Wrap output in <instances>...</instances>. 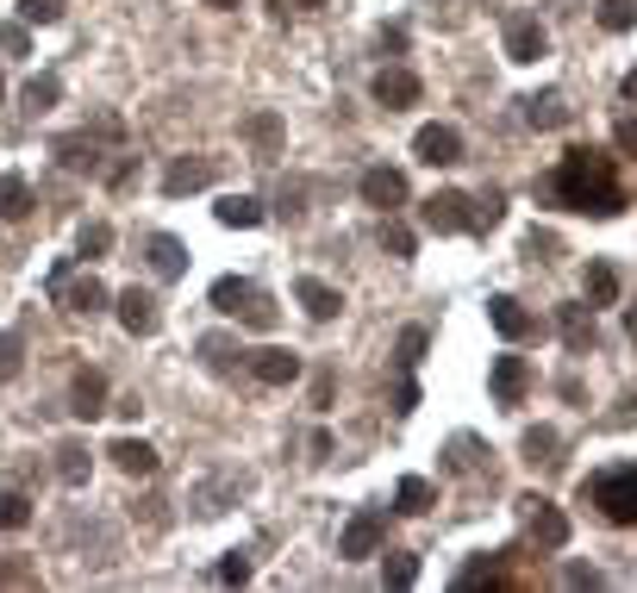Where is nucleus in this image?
Segmentation results:
<instances>
[{"instance_id": "5fc2aeb1", "label": "nucleus", "mask_w": 637, "mask_h": 593, "mask_svg": "<svg viewBox=\"0 0 637 593\" xmlns=\"http://www.w3.org/2000/svg\"><path fill=\"white\" fill-rule=\"evenodd\" d=\"M625 338L637 344V306H625Z\"/></svg>"}, {"instance_id": "603ef678", "label": "nucleus", "mask_w": 637, "mask_h": 593, "mask_svg": "<svg viewBox=\"0 0 637 593\" xmlns=\"http://www.w3.org/2000/svg\"><path fill=\"white\" fill-rule=\"evenodd\" d=\"M332 388H337L332 369H319V375H313V406H332Z\"/></svg>"}, {"instance_id": "bf43d9fd", "label": "nucleus", "mask_w": 637, "mask_h": 593, "mask_svg": "<svg viewBox=\"0 0 637 593\" xmlns=\"http://www.w3.org/2000/svg\"><path fill=\"white\" fill-rule=\"evenodd\" d=\"M0 100H7V75H0Z\"/></svg>"}, {"instance_id": "58836bf2", "label": "nucleus", "mask_w": 637, "mask_h": 593, "mask_svg": "<svg viewBox=\"0 0 637 593\" xmlns=\"http://www.w3.org/2000/svg\"><path fill=\"white\" fill-rule=\"evenodd\" d=\"M31 525V500L26 494H0V531H26Z\"/></svg>"}, {"instance_id": "1a4fd4ad", "label": "nucleus", "mask_w": 637, "mask_h": 593, "mask_svg": "<svg viewBox=\"0 0 637 593\" xmlns=\"http://www.w3.org/2000/svg\"><path fill=\"white\" fill-rule=\"evenodd\" d=\"M487 388H494V400H500V406H519V400L532 394V363H525V356H494Z\"/></svg>"}, {"instance_id": "c9c22d12", "label": "nucleus", "mask_w": 637, "mask_h": 593, "mask_svg": "<svg viewBox=\"0 0 637 593\" xmlns=\"http://www.w3.org/2000/svg\"><path fill=\"white\" fill-rule=\"evenodd\" d=\"M457 588H512L507 569L487 556V563H469V569H457Z\"/></svg>"}, {"instance_id": "aec40b11", "label": "nucleus", "mask_w": 637, "mask_h": 593, "mask_svg": "<svg viewBox=\"0 0 637 593\" xmlns=\"http://www.w3.org/2000/svg\"><path fill=\"white\" fill-rule=\"evenodd\" d=\"M263 294V288H256L251 275H219V281H213V306H219V313H226V319H238V313H244V306H251V300Z\"/></svg>"}, {"instance_id": "a18cd8bd", "label": "nucleus", "mask_w": 637, "mask_h": 593, "mask_svg": "<svg viewBox=\"0 0 637 593\" xmlns=\"http://www.w3.org/2000/svg\"><path fill=\"white\" fill-rule=\"evenodd\" d=\"M0 50H7V56H31V31H26V20L0 25Z\"/></svg>"}, {"instance_id": "6e6552de", "label": "nucleus", "mask_w": 637, "mask_h": 593, "mask_svg": "<svg viewBox=\"0 0 637 593\" xmlns=\"http://www.w3.org/2000/svg\"><path fill=\"white\" fill-rule=\"evenodd\" d=\"M500 45H507L512 63H537V56L550 50V31H544V25L532 20V13H512L507 31H500Z\"/></svg>"}, {"instance_id": "9b49d317", "label": "nucleus", "mask_w": 637, "mask_h": 593, "mask_svg": "<svg viewBox=\"0 0 637 593\" xmlns=\"http://www.w3.org/2000/svg\"><path fill=\"white\" fill-rule=\"evenodd\" d=\"M362 200L369 206H382V213H394V206H407V175L400 169H387V163H375V169H362Z\"/></svg>"}, {"instance_id": "0eeeda50", "label": "nucleus", "mask_w": 637, "mask_h": 593, "mask_svg": "<svg viewBox=\"0 0 637 593\" xmlns=\"http://www.w3.org/2000/svg\"><path fill=\"white\" fill-rule=\"evenodd\" d=\"M412 156H419V163H432V169H450V163H462V131H457V125H419Z\"/></svg>"}, {"instance_id": "393cba45", "label": "nucleus", "mask_w": 637, "mask_h": 593, "mask_svg": "<svg viewBox=\"0 0 637 593\" xmlns=\"http://www.w3.org/2000/svg\"><path fill=\"white\" fill-rule=\"evenodd\" d=\"M244 138H251L263 156H276V150L288 144V125H281V113H251V119H244Z\"/></svg>"}, {"instance_id": "423d86ee", "label": "nucleus", "mask_w": 637, "mask_h": 593, "mask_svg": "<svg viewBox=\"0 0 637 593\" xmlns=\"http://www.w3.org/2000/svg\"><path fill=\"white\" fill-rule=\"evenodd\" d=\"M487 325H494L507 344H519V338H544V319H537V313H525L512 294H494V300H487Z\"/></svg>"}, {"instance_id": "4be33fe9", "label": "nucleus", "mask_w": 637, "mask_h": 593, "mask_svg": "<svg viewBox=\"0 0 637 593\" xmlns=\"http://www.w3.org/2000/svg\"><path fill=\"white\" fill-rule=\"evenodd\" d=\"M525 106V125L532 131H557V125H569V100L550 88V94H532V100H519Z\"/></svg>"}, {"instance_id": "4d7b16f0", "label": "nucleus", "mask_w": 637, "mask_h": 593, "mask_svg": "<svg viewBox=\"0 0 637 593\" xmlns=\"http://www.w3.org/2000/svg\"><path fill=\"white\" fill-rule=\"evenodd\" d=\"M281 7H326V0H281Z\"/></svg>"}, {"instance_id": "c85d7f7f", "label": "nucleus", "mask_w": 637, "mask_h": 593, "mask_svg": "<svg viewBox=\"0 0 637 593\" xmlns=\"http://www.w3.org/2000/svg\"><path fill=\"white\" fill-rule=\"evenodd\" d=\"M582 288H587V306H612L619 300V269L612 263H587Z\"/></svg>"}, {"instance_id": "09e8293b", "label": "nucleus", "mask_w": 637, "mask_h": 593, "mask_svg": "<svg viewBox=\"0 0 637 593\" xmlns=\"http://www.w3.org/2000/svg\"><path fill=\"white\" fill-rule=\"evenodd\" d=\"M612 144L625 150V156H637V113H625V119L612 125Z\"/></svg>"}, {"instance_id": "473e14b6", "label": "nucleus", "mask_w": 637, "mask_h": 593, "mask_svg": "<svg viewBox=\"0 0 637 593\" xmlns=\"http://www.w3.org/2000/svg\"><path fill=\"white\" fill-rule=\"evenodd\" d=\"M20 100H26V113H51L56 100H63V81H56V75H31Z\"/></svg>"}, {"instance_id": "7c9ffc66", "label": "nucleus", "mask_w": 637, "mask_h": 593, "mask_svg": "<svg viewBox=\"0 0 637 593\" xmlns=\"http://www.w3.org/2000/svg\"><path fill=\"white\" fill-rule=\"evenodd\" d=\"M238 356H244V350L231 344V338H219V331H213V338H201V363L213 375H231V369H238Z\"/></svg>"}, {"instance_id": "f8f14e48", "label": "nucleus", "mask_w": 637, "mask_h": 593, "mask_svg": "<svg viewBox=\"0 0 637 593\" xmlns=\"http://www.w3.org/2000/svg\"><path fill=\"white\" fill-rule=\"evenodd\" d=\"M251 375L263 381V388H288V381H301V356H294V350H281V344L251 350Z\"/></svg>"}, {"instance_id": "864d4df0", "label": "nucleus", "mask_w": 637, "mask_h": 593, "mask_svg": "<svg viewBox=\"0 0 637 593\" xmlns=\"http://www.w3.org/2000/svg\"><path fill=\"white\" fill-rule=\"evenodd\" d=\"M537 256V263H550V256H557V238H550V231H532V244H525Z\"/></svg>"}, {"instance_id": "f03ea898", "label": "nucleus", "mask_w": 637, "mask_h": 593, "mask_svg": "<svg viewBox=\"0 0 637 593\" xmlns=\"http://www.w3.org/2000/svg\"><path fill=\"white\" fill-rule=\"evenodd\" d=\"M582 494L600 506V519H612V525H637V463H619V469L587 475Z\"/></svg>"}, {"instance_id": "e433bc0d", "label": "nucleus", "mask_w": 637, "mask_h": 593, "mask_svg": "<svg viewBox=\"0 0 637 593\" xmlns=\"http://www.w3.org/2000/svg\"><path fill=\"white\" fill-rule=\"evenodd\" d=\"M500 219H507V194H500V188H482V194H475V231H494Z\"/></svg>"}, {"instance_id": "5701e85b", "label": "nucleus", "mask_w": 637, "mask_h": 593, "mask_svg": "<svg viewBox=\"0 0 637 593\" xmlns=\"http://www.w3.org/2000/svg\"><path fill=\"white\" fill-rule=\"evenodd\" d=\"M88 469H94V456H88L81 438L56 444V481H63V488H88Z\"/></svg>"}, {"instance_id": "20e7f679", "label": "nucleus", "mask_w": 637, "mask_h": 593, "mask_svg": "<svg viewBox=\"0 0 637 593\" xmlns=\"http://www.w3.org/2000/svg\"><path fill=\"white\" fill-rule=\"evenodd\" d=\"M51 294L63 300L69 313H88V319L106 313V300H113L101 275H76V263H56V269H51Z\"/></svg>"}, {"instance_id": "a19ab883", "label": "nucleus", "mask_w": 637, "mask_h": 593, "mask_svg": "<svg viewBox=\"0 0 637 593\" xmlns=\"http://www.w3.org/2000/svg\"><path fill=\"white\" fill-rule=\"evenodd\" d=\"M600 25H607V31H632L637 25V0H600Z\"/></svg>"}, {"instance_id": "ddd939ff", "label": "nucleus", "mask_w": 637, "mask_h": 593, "mask_svg": "<svg viewBox=\"0 0 637 593\" xmlns=\"http://www.w3.org/2000/svg\"><path fill=\"white\" fill-rule=\"evenodd\" d=\"M144 263H151L163 281H181V275H188V244L169 238V231H151V238H144Z\"/></svg>"}, {"instance_id": "39448f33", "label": "nucleus", "mask_w": 637, "mask_h": 593, "mask_svg": "<svg viewBox=\"0 0 637 593\" xmlns=\"http://www.w3.org/2000/svg\"><path fill=\"white\" fill-rule=\"evenodd\" d=\"M382 531H387V519L375 513V506H362L357 519L337 531V556H344V563H362V556H375V550H382Z\"/></svg>"}, {"instance_id": "8fccbe9b", "label": "nucleus", "mask_w": 637, "mask_h": 593, "mask_svg": "<svg viewBox=\"0 0 637 593\" xmlns=\"http://www.w3.org/2000/svg\"><path fill=\"white\" fill-rule=\"evenodd\" d=\"M301 200H306V188H301V181H294V188H281V206H276V213H281V219H301V213H306Z\"/></svg>"}, {"instance_id": "a878e982", "label": "nucleus", "mask_w": 637, "mask_h": 593, "mask_svg": "<svg viewBox=\"0 0 637 593\" xmlns=\"http://www.w3.org/2000/svg\"><path fill=\"white\" fill-rule=\"evenodd\" d=\"M482 456H487V450H482V438H469V431H457V438H450V450H444V469H450V475H475V469H487Z\"/></svg>"}, {"instance_id": "dca6fc26", "label": "nucleus", "mask_w": 637, "mask_h": 593, "mask_svg": "<svg viewBox=\"0 0 637 593\" xmlns=\"http://www.w3.org/2000/svg\"><path fill=\"white\" fill-rule=\"evenodd\" d=\"M69 413L76 419H101L106 413V375L101 369H76V381H69Z\"/></svg>"}, {"instance_id": "13d9d810", "label": "nucleus", "mask_w": 637, "mask_h": 593, "mask_svg": "<svg viewBox=\"0 0 637 593\" xmlns=\"http://www.w3.org/2000/svg\"><path fill=\"white\" fill-rule=\"evenodd\" d=\"M206 7H238V0H206Z\"/></svg>"}, {"instance_id": "c03bdc74", "label": "nucleus", "mask_w": 637, "mask_h": 593, "mask_svg": "<svg viewBox=\"0 0 637 593\" xmlns=\"http://www.w3.org/2000/svg\"><path fill=\"white\" fill-rule=\"evenodd\" d=\"M238 319L251 325V331H276V300H269V294H256L251 306H244V313H238Z\"/></svg>"}, {"instance_id": "3c124183", "label": "nucleus", "mask_w": 637, "mask_h": 593, "mask_svg": "<svg viewBox=\"0 0 637 593\" xmlns=\"http://www.w3.org/2000/svg\"><path fill=\"white\" fill-rule=\"evenodd\" d=\"M562 581H569V588H607V575H600V569H587V563H575V569L562 575Z\"/></svg>"}, {"instance_id": "de8ad7c7", "label": "nucleus", "mask_w": 637, "mask_h": 593, "mask_svg": "<svg viewBox=\"0 0 637 593\" xmlns=\"http://www.w3.org/2000/svg\"><path fill=\"white\" fill-rule=\"evenodd\" d=\"M394 413H400V419L419 413V381H412V375H400V388H394Z\"/></svg>"}, {"instance_id": "c756f323", "label": "nucleus", "mask_w": 637, "mask_h": 593, "mask_svg": "<svg viewBox=\"0 0 637 593\" xmlns=\"http://www.w3.org/2000/svg\"><path fill=\"white\" fill-rule=\"evenodd\" d=\"M425 344H432V331H425V325H407V331H400V344H394V369L412 375L419 363H425Z\"/></svg>"}, {"instance_id": "bb28decb", "label": "nucleus", "mask_w": 637, "mask_h": 593, "mask_svg": "<svg viewBox=\"0 0 637 593\" xmlns=\"http://www.w3.org/2000/svg\"><path fill=\"white\" fill-rule=\"evenodd\" d=\"M31 213V181L20 169L0 175V219H26Z\"/></svg>"}, {"instance_id": "412c9836", "label": "nucleus", "mask_w": 637, "mask_h": 593, "mask_svg": "<svg viewBox=\"0 0 637 593\" xmlns=\"http://www.w3.org/2000/svg\"><path fill=\"white\" fill-rule=\"evenodd\" d=\"M525 506H532V538H537V544H544V550L569 544V519H562L550 500H525Z\"/></svg>"}, {"instance_id": "37998d69", "label": "nucleus", "mask_w": 637, "mask_h": 593, "mask_svg": "<svg viewBox=\"0 0 637 593\" xmlns=\"http://www.w3.org/2000/svg\"><path fill=\"white\" fill-rule=\"evenodd\" d=\"M63 7H69V0H20V20L26 25H56L63 20Z\"/></svg>"}, {"instance_id": "2eb2a0df", "label": "nucleus", "mask_w": 637, "mask_h": 593, "mask_svg": "<svg viewBox=\"0 0 637 593\" xmlns=\"http://www.w3.org/2000/svg\"><path fill=\"white\" fill-rule=\"evenodd\" d=\"M557 331H562V344L575 350V356H587V350L600 344V331H594V306H557Z\"/></svg>"}, {"instance_id": "49530a36", "label": "nucleus", "mask_w": 637, "mask_h": 593, "mask_svg": "<svg viewBox=\"0 0 637 593\" xmlns=\"http://www.w3.org/2000/svg\"><path fill=\"white\" fill-rule=\"evenodd\" d=\"M382 250H387V256H412V231L387 219V225H382Z\"/></svg>"}, {"instance_id": "a211bd4d", "label": "nucleus", "mask_w": 637, "mask_h": 593, "mask_svg": "<svg viewBox=\"0 0 637 593\" xmlns=\"http://www.w3.org/2000/svg\"><path fill=\"white\" fill-rule=\"evenodd\" d=\"M369 94L382 100L387 113H400V106H412V100H419V75H412V70H382L375 81H369Z\"/></svg>"}, {"instance_id": "f704fd0d", "label": "nucleus", "mask_w": 637, "mask_h": 593, "mask_svg": "<svg viewBox=\"0 0 637 593\" xmlns=\"http://www.w3.org/2000/svg\"><path fill=\"white\" fill-rule=\"evenodd\" d=\"M382 581L387 588H412V581H419V556H412V550H387Z\"/></svg>"}, {"instance_id": "2f4dec72", "label": "nucleus", "mask_w": 637, "mask_h": 593, "mask_svg": "<svg viewBox=\"0 0 637 593\" xmlns=\"http://www.w3.org/2000/svg\"><path fill=\"white\" fill-rule=\"evenodd\" d=\"M432 481H425V475H407V481H400V488H394V506H400V513H432Z\"/></svg>"}, {"instance_id": "79ce46f5", "label": "nucleus", "mask_w": 637, "mask_h": 593, "mask_svg": "<svg viewBox=\"0 0 637 593\" xmlns=\"http://www.w3.org/2000/svg\"><path fill=\"white\" fill-rule=\"evenodd\" d=\"M213 581H226V588H244V581H251V556H244V550H226V563L213 569Z\"/></svg>"}, {"instance_id": "cd10ccee", "label": "nucleus", "mask_w": 637, "mask_h": 593, "mask_svg": "<svg viewBox=\"0 0 637 593\" xmlns=\"http://www.w3.org/2000/svg\"><path fill=\"white\" fill-rule=\"evenodd\" d=\"M219 225H231V231H251V225H263V200H251V194H226L219 206Z\"/></svg>"}, {"instance_id": "4c0bfd02", "label": "nucleus", "mask_w": 637, "mask_h": 593, "mask_svg": "<svg viewBox=\"0 0 637 593\" xmlns=\"http://www.w3.org/2000/svg\"><path fill=\"white\" fill-rule=\"evenodd\" d=\"M557 450H562V438L550 425H532V431H525V456H532V463H557Z\"/></svg>"}, {"instance_id": "ea45409f", "label": "nucleus", "mask_w": 637, "mask_h": 593, "mask_svg": "<svg viewBox=\"0 0 637 593\" xmlns=\"http://www.w3.org/2000/svg\"><path fill=\"white\" fill-rule=\"evenodd\" d=\"M20 369H26V344H20V331H0V381H13Z\"/></svg>"}, {"instance_id": "7ed1b4c3", "label": "nucleus", "mask_w": 637, "mask_h": 593, "mask_svg": "<svg viewBox=\"0 0 637 593\" xmlns=\"http://www.w3.org/2000/svg\"><path fill=\"white\" fill-rule=\"evenodd\" d=\"M419 225L437 231V238H457V231H475V194H457V188H437L425 206H419Z\"/></svg>"}, {"instance_id": "b1692460", "label": "nucleus", "mask_w": 637, "mask_h": 593, "mask_svg": "<svg viewBox=\"0 0 637 593\" xmlns=\"http://www.w3.org/2000/svg\"><path fill=\"white\" fill-rule=\"evenodd\" d=\"M106 456H113L126 475H156V450L144 444V438H113V444H106Z\"/></svg>"}, {"instance_id": "4468645a", "label": "nucleus", "mask_w": 637, "mask_h": 593, "mask_svg": "<svg viewBox=\"0 0 637 593\" xmlns=\"http://www.w3.org/2000/svg\"><path fill=\"white\" fill-rule=\"evenodd\" d=\"M119 325H126L131 338H151L156 325H163V306H156V294H144V288H126V294H119Z\"/></svg>"}, {"instance_id": "72a5a7b5", "label": "nucleus", "mask_w": 637, "mask_h": 593, "mask_svg": "<svg viewBox=\"0 0 637 593\" xmlns=\"http://www.w3.org/2000/svg\"><path fill=\"white\" fill-rule=\"evenodd\" d=\"M106 250H113V225H106V219H88L76 231V256H88V263H94V256H106Z\"/></svg>"}, {"instance_id": "9d476101", "label": "nucleus", "mask_w": 637, "mask_h": 593, "mask_svg": "<svg viewBox=\"0 0 637 593\" xmlns=\"http://www.w3.org/2000/svg\"><path fill=\"white\" fill-rule=\"evenodd\" d=\"M213 175H219V163L213 156H176L169 163V175H163V194H201V188H213Z\"/></svg>"}, {"instance_id": "6ab92c4d", "label": "nucleus", "mask_w": 637, "mask_h": 593, "mask_svg": "<svg viewBox=\"0 0 637 593\" xmlns=\"http://www.w3.org/2000/svg\"><path fill=\"white\" fill-rule=\"evenodd\" d=\"M294 300H301L313 319H337V313H344V294H337L332 281H319V275H301V281H294Z\"/></svg>"}, {"instance_id": "f3484780", "label": "nucleus", "mask_w": 637, "mask_h": 593, "mask_svg": "<svg viewBox=\"0 0 637 593\" xmlns=\"http://www.w3.org/2000/svg\"><path fill=\"white\" fill-rule=\"evenodd\" d=\"M56 163H63V169H76V175H101L106 169V156H101V144H94V131L56 138Z\"/></svg>"}, {"instance_id": "6e6d98bb", "label": "nucleus", "mask_w": 637, "mask_h": 593, "mask_svg": "<svg viewBox=\"0 0 637 593\" xmlns=\"http://www.w3.org/2000/svg\"><path fill=\"white\" fill-rule=\"evenodd\" d=\"M625 100H637V70H632V75H625Z\"/></svg>"}, {"instance_id": "f257e3e1", "label": "nucleus", "mask_w": 637, "mask_h": 593, "mask_svg": "<svg viewBox=\"0 0 637 593\" xmlns=\"http://www.w3.org/2000/svg\"><path fill=\"white\" fill-rule=\"evenodd\" d=\"M544 200L569 206V213H587V219H619L625 213V181L612 169V156H600V150H569L557 169L544 175Z\"/></svg>"}]
</instances>
